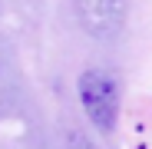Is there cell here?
Listing matches in <instances>:
<instances>
[{"mask_svg":"<svg viewBox=\"0 0 152 149\" xmlns=\"http://www.w3.org/2000/svg\"><path fill=\"white\" fill-rule=\"evenodd\" d=\"M80 106L86 113V119L99 133H113L116 123H119V103H122V90H119V80L113 76L109 70H86L80 76Z\"/></svg>","mask_w":152,"mask_h":149,"instance_id":"1","label":"cell"},{"mask_svg":"<svg viewBox=\"0 0 152 149\" xmlns=\"http://www.w3.org/2000/svg\"><path fill=\"white\" fill-rule=\"evenodd\" d=\"M80 27L96 40H113L126 27V0H76Z\"/></svg>","mask_w":152,"mask_h":149,"instance_id":"2","label":"cell"}]
</instances>
